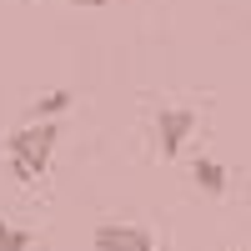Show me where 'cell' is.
I'll list each match as a JSON object with an SVG mask.
<instances>
[{
    "label": "cell",
    "mask_w": 251,
    "mask_h": 251,
    "mask_svg": "<svg viewBox=\"0 0 251 251\" xmlns=\"http://www.w3.org/2000/svg\"><path fill=\"white\" fill-rule=\"evenodd\" d=\"M60 5H80V10H100V5H111V0H60Z\"/></svg>",
    "instance_id": "7"
},
{
    "label": "cell",
    "mask_w": 251,
    "mask_h": 251,
    "mask_svg": "<svg viewBox=\"0 0 251 251\" xmlns=\"http://www.w3.org/2000/svg\"><path fill=\"white\" fill-rule=\"evenodd\" d=\"M191 176H196V186H201L206 196H226V181H231V176H226V166L211 161V156H201V161L191 166Z\"/></svg>",
    "instance_id": "4"
},
{
    "label": "cell",
    "mask_w": 251,
    "mask_h": 251,
    "mask_svg": "<svg viewBox=\"0 0 251 251\" xmlns=\"http://www.w3.org/2000/svg\"><path fill=\"white\" fill-rule=\"evenodd\" d=\"M191 131H196V111H186V106L156 111V146H161V156H181V146L191 141Z\"/></svg>",
    "instance_id": "2"
},
{
    "label": "cell",
    "mask_w": 251,
    "mask_h": 251,
    "mask_svg": "<svg viewBox=\"0 0 251 251\" xmlns=\"http://www.w3.org/2000/svg\"><path fill=\"white\" fill-rule=\"evenodd\" d=\"M91 246L96 251H156L146 226H126V221H100L91 231Z\"/></svg>",
    "instance_id": "3"
},
{
    "label": "cell",
    "mask_w": 251,
    "mask_h": 251,
    "mask_svg": "<svg viewBox=\"0 0 251 251\" xmlns=\"http://www.w3.org/2000/svg\"><path fill=\"white\" fill-rule=\"evenodd\" d=\"M30 246V231H20V226H5L0 221V251H25Z\"/></svg>",
    "instance_id": "6"
},
{
    "label": "cell",
    "mask_w": 251,
    "mask_h": 251,
    "mask_svg": "<svg viewBox=\"0 0 251 251\" xmlns=\"http://www.w3.org/2000/svg\"><path fill=\"white\" fill-rule=\"evenodd\" d=\"M55 141H60V126H55V121H30V126H20V131L5 141V151H10V176H15V181H35V176L50 166Z\"/></svg>",
    "instance_id": "1"
},
{
    "label": "cell",
    "mask_w": 251,
    "mask_h": 251,
    "mask_svg": "<svg viewBox=\"0 0 251 251\" xmlns=\"http://www.w3.org/2000/svg\"><path fill=\"white\" fill-rule=\"evenodd\" d=\"M60 111H71V91H46V96L30 106V116H35V121H55Z\"/></svg>",
    "instance_id": "5"
}]
</instances>
